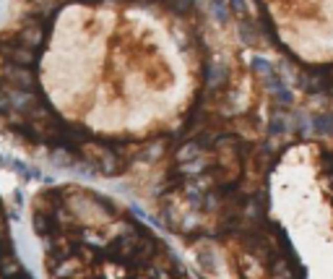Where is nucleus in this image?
I'll return each instance as SVG.
<instances>
[{
	"instance_id": "nucleus-1",
	"label": "nucleus",
	"mask_w": 333,
	"mask_h": 279,
	"mask_svg": "<svg viewBox=\"0 0 333 279\" xmlns=\"http://www.w3.org/2000/svg\"><path fill=\"white\" fill-rule=\"evenodd\" d=\"M261 123L255 76L198 0H52L0 34V128L83 170L164 172Z\"/></svg>"
},
{
	"instance_id": "nucleus-2",
	"label": "nucleus",
	"mask_w": 333,
	"mask_h": 279,
	"mask_svg": "<svg viewBox=\"0 0 333 279\" xmlns=\"http://www.w3.org/2000/svg\"><path fill=\"white\" fill-rule=\"evenodd\" d=\"M34 232L47 274L68 277H182L164 240L117 201L83 185L34 196Z\"/></svg>"
},
{
	"instance_id": "nucleus-3",
	"label": "nucleus",
	"mask_w": 333,
	"mask_h": 279,
	"mask_svg": "<svg viewBox=\"0 0 333 279\" xmlns=\"http://www.w3.org/2000/svg\"><path fill=\"white\" fill-rule=\"evenodd\" d=\"M18 272H21V266L13 258V243L8 238V227H5L3 211H0V274H18Z\"/></svg>"
},
{
	"instance_id": "nucleus-4",
	"label": "nucleus",
	"mask_w": 333,
	"mask_h": 279,
	"mask_svg": "<svg viewBox=\"0 0 333 279\" xmlns=\"http://www.w3.org/2000/svg\"><path fill=\"white\" fill-rule=\"evenodd\" d=\"M26 5H36V3H52V0H24Z\"/></svg>"
}]
</instances>
